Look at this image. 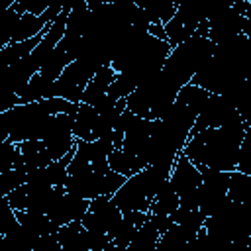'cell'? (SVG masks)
<instances>
[{
  "label": "cell",
  "instance_id": "1",
  "mask_svg": "<svg viewBox=\"0 0 251 251\" xmlns=\"http://www.w3.org/2000/svg\"><path fill=\"white\" fill-rule=\"evenodd\" d=\"M245 129L247 126L243 122H235L231 126L216 129H204L186 141L182 153L196 167H210L233 173L237 171V157Z\"/></svg>",
  "mask_w": 251,
  "mask_h": 251
},
{
  "label": "cell",
  "instance_id": "2",
  "mask_svg": "<svg viewBox=\"0 0 251 251\" xmlns=\"http://www.w3.org/2000/svg\"><path fill=\"white\" fill-rule=\"evenodd\" d=\"M214 51H216V45L210 41V37L194 35L188 41L173 47L161 73L182 88L190 84L196 73L214 57Z\"/></svg>",
  "mask_w": 251,
  "mask_h": 251
},
{
  "label": "cell",
  "instance_id": "3",
  "mask_svg": "<svg viewBox=\"0 0 251 251\" xmlns=\"http://www.w3.org/2000/svg\"><path fill=\"white\" fill-rule=\"evenodd\" d=\"M51 118L53 116L47 114L41 102L18 104L16 108L0 114V122L8 129V141L16 145L24 141H43Z\"/></svg>",
  "mask_w": 251,
  "mask_h": 251
},
{
  "label": "cell",
  "instance_id": "4",
  "mask_svg": "<svg viewBox=\"0 0 251 251\" xmlns=\"http://www.w3.org/2000/svg\"><path fill=\"white\" fill-rule=\"evenodd\" d=\"M102 67H108V65H104L100 59H96L92 55H82L80 59L73 61L63 71L59 80H55V96L65 98V100H69L73 104H80L84 88L88 86L92 76Z\"/></svg>",
  "mask_w": 251,
  "mask_h": 251
},
{
  "label": "cell",
  "instance_id": "5",
  "mask_svg": "<svg viewBox=\"0 0 251 251\" xmlns=\"http://www.w3.org/2000/svg\"><path fill=\"white\" fill-rule=\"evenodd\" d=\"M239 120V110L226 98L220 94H210L208 102L204 104L200 116L196 118V124L190 131V137L204 131V129H216V127H224V126H231Z\"/></svg>",
  "mask_w": 251,
  "mask_h": 251
},
{
  "label": "cell",
  "instance_id": "6",
  "mask_svg": "<svg viewBox=\"0 0 251 251\" xmlns=\"http://www.w3.org/2000/svg\"><path fill=\"white\" fill-rule=\"evenodd\" d=\"M124 220L122 210L114 204L112 196H98L90 200V210L80 220L88 231H104L112 237V231Z\"/></svg>",
  "mask_w": 251,
  "mask_h": 251
},
{
  "label": "cell",
  "instance_id": "7",
  "mask_svg": "<svg viewBox=\"0 0 251 251\" xmlns=\"http://www.w3.org/2000/svg\"><path fill=\"white\" fill-rule=\"evenodd\" d=\"M88 210H90V200L73 196V194L67 192L65 186H59L57 198L51 204V208L47 212V218L57 227H63V226H67L71 222H80L86 216Z\"/></svg>",
  "mask_w": 251,
  "mask_h": 251
},
{
  "label": "cell",
  "instance_id": "8",
  "mask_svg": "<svg viewBox=\"0 0 251 251\" xmlns=\"http://www.w3.org/2000/svg\"><path fill=\"white\" fill-rule=\"evenodd\" d=\"M114 204L122 210V214L127 212H149L151 208V200L147 196L145 184L141 180V175H133L126 180V184L112 196Z\"/></svg>",
  "mask_w": 251,
  "mask_h": 251
},
{
  "label": "cell",
  "instance_id": "9",
  "mask_svg": "<svg viewBox=\"0 0 251 251\" xmlns=\"http://www.w3.org/2000/svg\"><path fill=\"white\" fill-rule=\"evenodd\" d=\"M67 192L84 200H94L98 196H102V188H104V175L96 173L92 169V165H88L86 169L69 175L67 184H65Z\"/></svg>",
  "mask_w": 251,
  "mask_h": 251
},
{
  "label": "cell",
  "instance_id": "10",
  "mask_svg": "<svg viewBox=\"0 0 251 251\" xmlns=\"http://www.w3.org/2000/svg\"><path fill=\"white\" fill-rule=\"evenodd\" d=\"M169 182L173 184L175 192L180 198V196H186L190 192H196L202 186V173L184 153H180L176 163H175V169L171 173Z\"/></svg>",
  "mask_w": 251,
  "mask_h": 251
},
{
  "label": "cell",
  "instance_id": "11",
  "mask_svg": "<svg viewBox=\"0 0 251 251\" xmlns=\"http://www.w3.org/2000/svg\"><path fill=\"white\" fill-rule=\"evenodd\" d=\"M151 124H153V120H147V118H141V116L131 114L129 124H127V127H126V135H124V145H122V149L127 151V153L139 155V151H141V149L145 147V143L151 139Z\"/></svg>",
  "mask_w": 251,
  "mask_h": 251
},
{
  "label": "cell",
  "instance_id": "12",
  "mask_svg": "<svg viewBox=\"0 0 251 251\" xmlns=\"http://www.w3.org/2000/svg\"><path fill=\"white\" fill-rule=\"evenodd\" d=\"M116 75H118V73L112 69V65L102 67V69L92 76V80L88 82V86L84 88V92H82V100H80V102H82V104L96 106V104L108 94V90H110V86H112Z\"/></svg>",
  "mask_w": 251,
  "mask_h": 251
},
{
  "label": "cell",
  "instance_id": "13",
  "mask_svg": "<svg viewBox=\"0 0 251 251\" xmlns=\"http://www.w3.org/2000/svg\"><path fill=\"white\" fill-rule=\"evenodd\" d=\"M96 124H98V112L90 104H78V110L75 114V126L73 133L76 141H96Z\"/></svg>",
  "mask_w": 251,
  "mask_h": 251
},
{
  "label": "cell",
  "instance_id": "14",
  "mask_svg": "<svg viewBox=\"0 0 251 251\" xmlns=\"http://www.w3.org/2000/svg\"><path fill=\"white\" fill-rule=\"evenodd\" d=\"M61 251H88V231L82 222H71L57 233Z\"/></svg>",
  "mask_w": 251,
  "mask_h": 251
},
{
  "label": "cell",
  "instance_id": "15",
  "mask_svg": "<svg viewBox=\"0 0 251 251\" xmlns=\"http://www.w3.org/2000/svg\"><path fill=\"white\" fill-rule=\"evenodd\" d=\"M108 165L114 173H120L124 175L126 178L141 173L145 167H149L139 155H133V153H127L124 149H114V153L108 157Z\"/></svg>",
  "mask_w": 251,
  "mask_h": 251
},
{
  "label": "cell",
  "instance_id": "16",
  "mask_svg": "<svg viewBox=\"0 0 251 251\" xmlns=\"http://www.w3.org/2000/svg\"><path fill=\"white\" fill-rule=\"evenodd\" d=\"M18 216V222L24 229H27L33 237H43V235H49V233H59L61 227H57L49 218L47 214H39V212H16Z\"/></svg>",
  "mask_w": 251,
  "mask_h": 251
},
{
  "label": "cell",
  "instance_id": "17",
  "mask_svg": "<svg viewBox=\"0 0 251 251\" xmlns=\"http://www.w3.org/2000/svg\"><path fill=\"white\" fill-rule=\"evenodd\" d=\"M49 98H55V82L37 73L27 82V86L24 88V92L20 94V104L43 102V100H49Z\"/></svg>",
  "mask_w": 251,
  "mask_h": 251
},
{
  "label": "cell",
  "instance_id": "18",
  "mask_svg": "<svg viewBox=\"0 0 251 251\" xmlns=\"http://www.w3.org/2000/svg\"><path fill=\"white\" fill-rule=\"evenodd\" d=\"M73 61H75L73 55L63 47V43H59V45L51 51V55L45 59V63H43L39 75H43L45 78H49V80L55 82V80H59V76L63 75V71H65Z\"/></svg>",
  "mask_w": 251,
  "mask_h": 251
},
{
  "label": "cell",
  "instance_id": "19",
  "mask_svg": "<svg viewBox=\"0 0 251 251\" xmlns=\"http://www.w3.org/2000/svg\"><path fill=\"white\" fill-rule=\"evenodd\" d=\"M43 35H45V31H43V33H39V35H37V37H33V39L20 41V43H10V45L2 47V51H0V63H2V67L6 69V67H10V65L18 63V61L25 59L27 55H31V53H33V49L41 43Z\"/></svg>",
  "mask_w": 251,
  "mask_h": 251
},
{
  "label": "cell",
  "instance_id": "20",
  "mask_svg": "<svg viewBox=\"0 0 251 251\" xmlns=\"http://www.w3.org/2000/svg\"><path fill=\"white\" fill-rule=\"evenodd\" d=\"M178 206H180V198L175 192L173 184L167 180L161 186V190L157 192V196L153 198L151 208H149V214H155V216H173V212H176Z\"/></svg>",
  "mask_w": 251,
  "mask_h": 251
},
{
  "label": "cell",
  "instance_id": "21",
  "mask_svg": "<svg viewBox=\"0 0 251 251\" xmlns=\"http://www.w3.org/2000/svg\"><path fill=\"white\" fill-rule=\"evenodd\" d=\"M20 151L27 169H45L53 163L43 141H24L20 143Z\"/></svg>",
  "mask_w": 251,
  "mask_h": 251
},
{
  "label": "cell",
  "instance_id": "22",
  "mask_svg": "<svg viewBox=\"0 0 251 251\" xmlns=\"http://www.w3.org/2000/svg\"><path fill=\"white\" fill-rule=\"evenodd\" d=\"M171 220H173L176 226H180V227L188 233L190 239H196L198 231L204 227V224H206L208 218H206L200 210H186V208H180V206H178V210L173 212Z\"/></svg>",
  "mask_w": 251,
  "mask_h": 251
},
{
  "label": "cell",
  "instance_id": "23",
  "mask_svg": "<svg viewBox=\"0 0 251 251\" xmlns=\"http://www.w3.org/2000/svg\"><path fill=\"white\" fill-rule=\"evenodd\" d=\"M35 243H37V237H33L20 224L12 231H8L6 235H2L4 251H33Z\"/></svg>",
  "mask_w": 251,
  "mask_h": 251
},
{
  "label": "cell",
  "instance_id": "24",
  "mask_svg": "<svg viewBox=\"0 0 251 251\" xmlns=\"http://www.w3.org/2000/svg\"><path fill=\"white\" fill-rule=\"evenodd\" d=\"M159 239H161V231L155 227V224L147 218V222L141 226V227H137V231H135V235H133V239H131V247L133 249H137V251H151V249H155L157 247V243H159Z\"/></svg>",
  "mask_w": 251,
  "mask_h": 251
},
{
  "label": "cell",
  "instance_id": "25",
  "mask_svg": "<svg viewBox=\"0 0 251 251\" xmlns=\"http://www.w3.org/2000/svg\"><path fill=\"white\" fill-rule=\"evenodd\" d=\"M227 198H231L233 202H251V176L239 171L229 173Z\"/></svg>",
  "mask_w": 251,
  "mask_h": 251
},
{
  "label": "cell",
  "instance_id": "26",
  "mask_svg": "<svg viewBox=\"0 0 251 251\" xmlns=\"http://www.w3.org/2000/svg\"><path fill=\"white\" fill-rule=\"evenodd\" d=\"M27 173H29V169H27V165L22 161V163H20L18 167H14L12 171L0 175V194H2V196H8V194L14 192L16 188L24 186V184L27 182Z\"/></svg>",
  "mask_w": 251,
  "mask_h": 251
},
{
  "label": "cell",
  "instance_id": "27",
  "mask_svg": "<svg viewBox=\"0 0 251 251\" xmlns=\"http://www.w3.org/2000/svg\"><path fill=\"white\" fill-rule=\"evenodd\" d=\"M139 86V82L131 76V75H127V73H118L116 75V78H114V82H112V86H110V90H108V96L112 98V100H122V98H127L129 94H133V90Z\"/></svg>",
  "mask_w": 251,
  "mask_h": 251
},
{
  "label": "cell",
  "instance_id": "28",
  "mask_svg": "<svg viewBox=\"0 0 251 251\" xmlns=\"http://www.w3.org/2000/svg\"><path fill=\"white\" fill-rule=\"evenodd\" d=\"M143 8H145L151 24L161 22L163 25H167L175 18V14L178 10V4H175V2H155V4H145Z\"/></svg>",
  "mask_w": 251,
  "mask_h": 251
},
{
  "label": "cell",
  "instance_id": "29",
  "mask_svg": "<svg viewBox=\"0 0 251 251\" xmlns=\"http://www.w3.org/2000/svg\"><path fill=\"white\" fill-rule=\"evenodd\" d=\"M22 161H24V157H22L20 145L10 143V141L0 143V175L12 171V169L18 167Z\"/></svg>",
  "mask_w": 251,
  "mask_h": 251
},
{
  "label": "cell",
  "instance_id": "30",
  "mask_svg": "<svg viewBox=\"0 0 251 251\" xmlns=\"http://www.w3.org/2000/svg\"><path fill=\"white\" fill-rule=\"evenodd\" d=\"M135 231H137V224H135L131 218H127V216L124 214V220H122V222L118 224V227L112 231V243L126 247V245L131 243Z\"/></svg>",
  "mask_w": 251,
  "mask_h": 251
},
{
  "label": "cell",
  "instance_id": "31",
  "mask_svg": "<svg viewBox=\"0 0 251 251\" xmlns=\"http://www.w3.org/2000/svg\"><path fill=\"white\" fill-rule=\"evenodd\" d=\"M18 216H16V210L8 204V200L2 196L0 198V235H6L8 231H12L16 226H18Z\"/></svg>",
  "mask_w": 251,
  "mask_h": 251
},
{
  "label": "cell",
  "instance_id": "32",
  "mask_svg": "<svg viewBox=\"0 0 251 251\" xmlns=\"http://www.w3.org/2000/svg\"><path fill=\"white\" fill-rule=\"evenodd\" d=\"M237 171L251 176V126L245 129V135L241 141V149L237 157Z\"/></svg>",
  "mask_w": 251,
  "mask_h": 251
},
{
  "label": "cell",
  "instance_id": "33",
  "mask_svg": "<svg viewBox=\"0 0 251 251\" xmlns=\"http://www.w3.org/2000/svg\"><path fill=\"white\" fill-rule=\"evenodd\" d=\"M88 231V229H86ZM112 237L104 231H88V251H106Z\"/></svg>",
  "mask_w": 251,
  "mask_h": 251
},
{
  "label": "cell",
  "instance_id": "34",
  "mask_svg": "<svg viewBox=\"0 0 251 251\" xmlns=\"http://www.w3.org/2000/svg\"><path fill=\"white\" fill-rule=\"evenodd\" d=\"M33 251H61V243H59L57 233H49V235L39 237Z\"/></svg>",
  "mask_w": 251,
  "mask_h": 251
},
{
  "label": "cell",
  "instance_id": "35",
  "mask_svg": "<svg viewBox=\"0 0 251 251\" xmlns=\"http://www.w3.org/2000/svg\"><path fill=\"white\" fill-rule=\"evenodd\" d=\"M231 8L245 20H251V2L249 0H235L231 2Z\"/></svg>",
  "mask_w": 251,
  "mask_h": 251
},
{
  "label": "cell",
  "instance_id": "36",
  "mask_svg": "<svg viewBox=\"0 0 251 251\" xmlns=\"http://www.w3.org/2000/svg\"><path fill=\"white\" fill-rule=\"evenodd\" d=\"M149 35H153V37H157V39H161V41H167L165 25H163L161 22H157V24H151V25H149Z\"/></svg>",
  "mask_w": 251,
  "mask_h": 251
},
{
  "label": "cell",
  "instance_id": "37",
  "mask_svg": "<svg viewBox=\"0 0 251 251\" xmlns=\"http://www.w3.org/2000/svg\"><path fill=\"white\" fill-rule=\"evenodd\" d=\"M241 35L251 37V20H243V25H241Z\"/></svg>",
  "mask_w": 251,
  "mask_h": 251
},
{
  "label": "cell",
  "instance_id": "38",
  "mask_svg": "<svg viewBox=\"0 0 251 251\" xmlns=\"http://www.w3.org/2000/svg\"><path fill=\"white\" fill-rule=\"evenodd\" d=\"M127 247V245H126ZM126 247L124 245H116V243H110L108 247H106V251H126Z\"/></svg>",
  "mask_w": 251,
  "mask_h": 251
},
{
  "label": "cell",
  "instance_id": "39",
  "mask_svg": "<svg viewBox=\"0 0 251 251\" xmlns=\"http://www.w3.org/2000/svg\"><path fill=\"white\" fill-rule=\"evenodd\" d=\"M249 251H251V237H249Z\"/></svg>",
  "mask_w": 251,
  "mask_h": 251
}]
</instances>
